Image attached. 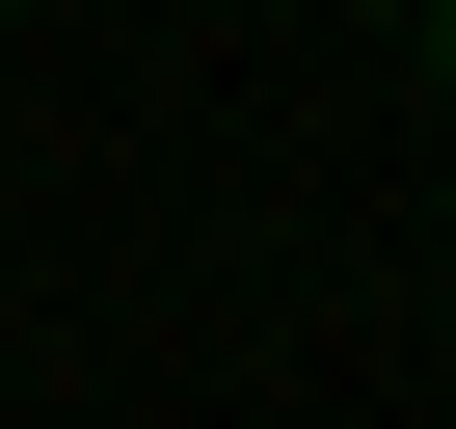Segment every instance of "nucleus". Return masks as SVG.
I'll list each match as a JSON object with an SVG mask.
<instances>
[{"label":"nucleus","mask_w":456,"mask_h":429,"mask_svg":"<svg viewBox=\"0 0 456 429\" xmlns=\"http://www.w3.org/2000/svg\"><path fill=\"white\" fill-rule=\"evenodd\" d=\"M429 108H456V0H429Z\"/></svg>","instance_id":"obj_1"}]
</instances>
